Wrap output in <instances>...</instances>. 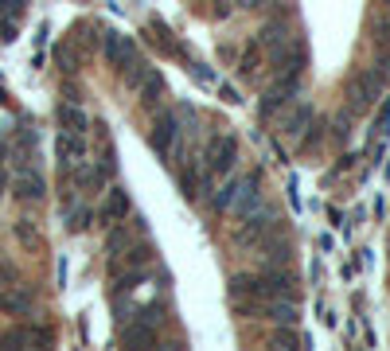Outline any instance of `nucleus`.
I'll use <instances>...</instances> for the list:
<instances>
[{"mask_svg": "<svg viewBox=\"0 0 390 351\" xmlns=\"http://www.w3.org/2000/svg\"><path fill=\"white\" fill-rule=\"evenodd\" d=\"M121 343H148V348H153V343H156V332L145 328V320H141L136 328H125V332H121Z\"/></svg>", "mask_w": 390, "mask_h": 351, "instance_id": "15", "label": "nucleus"}, {"mask_svg": "<svg viewBox=\"0 0 390 351\" xmlns=\"http://www.w3.org/2000/svg\"><path fill=\"white\" fill-rule=\"evenodd\" d=\"M234 160H238V141L234 136H214L211 145H207V172L211 176H223L234 168Z\"/></svg>", "mask_w": 390, "mask_h": 351, "instance_id": "2", "label": "nucleus"}, {"mask_svg": "<svg viewBox=\"0 0 390 351\" xmlns=\"http://www.w3.org/2000/svg\"><path fill=\"white\" fill-rule=\"evenodd\" d=\"M254 75H258V47L250 43V47L242 51V78H254Z\"/></svg>", "mask_w": 390, "mask_h": 351, "instance_id": "18", "label": "nucleus"}, {"mask_svg": "<svg viewBox=\"0 0 390 351\" xmlns=\"http://www.w3.org/2000/svg\"><path fill=\"white\" fill-rule=\"evenodd\" d=\"M106 58L114 63L117 70H133L136 67V43L129 36H121V31H109L106 36Z\"/></svg>", "mask_w": 390, "mask_h": 351, "instance_id": "3", "label": "nucleus"}, {"mask_svg": "<svg viewBox=\"0 0 390 351\" xmlns=\"http://www.w3.org/2000/svg\"><path fill=\"white\" fill-rule=\"evenodd\" d=\"M125 214H129V195L114 187V195H109V203H106V223H121Z\"/></svg>", "mask_w": 390, "mask_h": 351, "instance_id": "12", "label": "nucleus"}, {"mask_svg": "<svg viewBox=\"0 0 390 351\" xmlns=\"http://www.w3.org/2000/svg\"><path fill=\"white\" fill-rule=\"evenodd\" d=\"M12 192H16L20 203H39V199L47 195V180H43V172H39L36 164H28V168H20V172H16Z\"/></svg>", "mask_w": 390, "mask_h": 351, "instance_id": "1", "label": "nucleus"}, {"mask_svg": "<svg viewBox=\"0 0 390 351\" xmlns=\"http://www.w3.org/2000/svg\"><path fill=\"white\" fill-rule=\"evenodd\" d=\"M231 12H234V0H214V16L219 20H226Z\"/></svg>", "mask_w": 390, "mask_h": 351, "instance_id": "23", "label": "nucleus"}, {"mask_svg": "<svg viewBox=\"0 0 390 351\" xmlns=\"http://www.w3.org/2000/svg\"><path fill=\"white\" fill-rule=\"evenodd\" d=\"M4 348H47L51 343V332L47 328H12L0 336Z\"/></svg>", "mask_w": 390, "mask_h": 351, "instance_id": "7", "label": "nucleus"}, {"mask_svg": "<svg viewBox=\"0 0 390 351\" xmlns=\"http://www.w3.org/2000/svg\"><path fill=\"white\" fill-rule=\"evenodd\" d=\"M55 153H58V164L63 168H75L78 160H86V141H82V133H58L55 141Z\"/></svg>", "mask_w": 390, "mask_h": 351, "instance_id": "6", "label": "nucleus"}, {"mask_svg": "<svg viewBox=\"0 0 390 351\" xmlns=\"http://www.w3.org/2000/svg\"><path fill=\"white\" fill-rule=\"evenodd\" d=\"M176 141H180V121H176V114H160L153 125V148L160 156H168L176 148Z\"/></svg>", "mask_w": 390, "mask_h": 351, "instance_id": "5", "label": "nucleus"}, {"mask_svg": "<svg viewBox=\"0 0 390 351\" xmlns=\"http://www.w3.org/2000/svg\"><path fill=\"white\" fill-rule=\"evenodd\" d=\"M375 136H390V98L382 102V109H379V121H375Z\"/></svg>", "mask_w": 390, "mask_h": 351, "instance_id": "19", "label": "nucleus"}, {"mask_svg": "<svg viewBox=\"0 0 390 351\" xmlns=\"http://www.w3.org/2000/svg\"><path fill=\"white\" fill-rule=\"evenodd\" d=\"M289 90H281V86H273V90H265V98H262V106H258V114L262 117H273V114H281L285 109V102H289Z\"/></svg>", "mask_w": 390, "mask_h": 351, "instance_id": "11", "label": "nucleus"}, {"mask_svg": "<svg viewBox=\"0 0 390 351\" xmlns=\"http://www.w3.org/2000/svg\"><path fill=\"white\" fill-rule=\"evenodd\" d=\"M273 343H304L297 332H273Z\"/></svg>", "mask_w": 390, "mask_h": 351, "instance_id": "22", "label": "nucleus"}, {"mask_svg": "<svg viewBox=\"0 0 390 351\" xmlns=\"http://www.w3.org/2000/svg\"><path fill=\"white\" fill-rule=\"evenodd\" d=\"M238 187H242V176H231V180H226V184L211 195V207H214V211H231L234 199H238Z\"/></svg>", "mask_w": 390, "mask_h": 351, "instance_id": "10", "label": "nucleus"}, {"mask_svg": "<svg viewBox=\"0 0 390 351\" xmlns=\"http://www.w3.org/2000/svg\"><path fill=\"white\" fill-rule=\"evenodd\" d=\"M309 117H312L309 106H297L289 117H285V133H289V136H301V129H309Z\"/></svg>", "mask_w": 390, "mask_h": 351, "instance_id": "13", "label": "nucleus"}, {"mask_svg": "<svg viewBox=\"0 0 390 351\" xmlns=\"http://www.w3.org/2000/svg\"><path fill=\"white\" fill-rule=\"evenodd\" d=\"M16 238H24V242H36V231H31V219H20V223H16Z\"/></svg>", "mask_w": 390, "mask_h": 351, "instance_id": "20", "label": "nucleus"}, {"mask_svg": "<svg viewBox=\"0 0 390 351\" xmlns=\"http://www.w3.org/2000/svg\"><path fill=\"white\" fill-rule=\"evenodd\" d=\"M0 309L4 312H31V297L28 292H20V289H12V292L0 297Z\"/></svg>", "mask_w": 390, "mask_h": 351, "instance_id": "14", "label": "nucleus"}, {"mask_svg": "<svg viewBox=\"0 0 390 351\" xmlns=\"http://www.w3.org/2000/svg\"><path fill=\"white\" fill-rule=\"evenodd\" d=\"M0 12H8V16H24V0H0Z\"/></svg>", "mask_w": 390, "mask_h": 351, "instance_id": "21", "label": "nucleus"}, {"mask_svg": "<svg viewBox=\"0 0 390 351\" xmlns=\"http://www.w3.org/2000/svg\"><path fill=\"white\" fill-rule=\"evenodd\" d=\"M0 192H4V148H0Z\"/></svg>", "mask_w": 390, "mask_h": 351, "instance_id": "24", "label": "nucleus"}, {"mask_svg": "<svg viewBox=\"0 0 390 351\" xmlns=\"http://www.w3.org/2000/svg\"><path fill=\"white\" fill-rule=\"evenodd\" d=\"M262 192H258V172H250V176H242V187H238V199H234V207L231 211L238 214V219H246V214H254V211H262Z\"/></svg>", "mask_w": 390, "mask_h": 351, "instance_id": "4", "label": "nucleus"}, {"mask_svg": "<svg viewBox=\"0 0 390 351\" xmlns=\"http://www.w3.org/2000/svg\"><path fill=\"white\" fill-rule=\"evenodd\" d=\"M258 43H262L265 51H273V58H277V55H285V51H289L292 39L285 36V24H281V20H273V24H265V28H262V39H258Z\"/></svg>", "mask_w": 390, "mask_h": 351, "instance_id": "8", "label": "nucleus"}, {"mask_svg": "<svg viewBox=\"0 0 390 351\" xmlns=\"http://www.w3.org/2000/svg\"><path fill=\"white\" fill-rule=\"evenodd\" d=\"M58 125L67 129V133H86L90 117H86V109H82V106H75V102H63V106H58Z\"/></svg>", "mask_w": 390, "mask_h": 351, "instance_id": "9", "label": "nucleus"}, {"mask_svg": "<svg viewBox=\"0 0 390 351\" xmlns=\"http://www.w3.org/2000/svg\"><path fill=\"white\" fill-rule=\"evenodd\" d=\"M265 316H270L273 324H297V309L292 304H265Z\"/></svg>", "mask_w": 390, "mask_h": 351, "instance_id": "16", "label": "nucleus"}, {"mask_svg": "<svg viewBox=\"0 0 390 351\" xmlns=\"http://www.w3.org/2000/svg\"><path fill=\"white\" fill-rule=\"evenodd\" d=\"M90 226V207H70L67 211V231H86Z\"/></svg>", "mask_w": 390, "mask_h": 351, "instance_id": "17", "label": "nucleus"}]
</instances>
